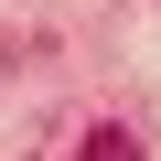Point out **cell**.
Here are the masks:
<instances>
[{
    "mask_svg": "<svg viewBox=\"0 0 161 161\" xmlns=\"http://www.w3.org/2000/svg\"><path fill=\"white\" fill-rule=\"evenodd\" d=\"M75 161H140V140H129V129H86V150H75Z\"/></svg>",
    "mask_w": 161,
    "mask_h": 161,
    "instance_id": "cell-1",
    "label": "cell"
}]
</instances>
